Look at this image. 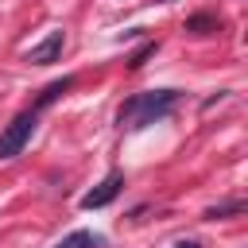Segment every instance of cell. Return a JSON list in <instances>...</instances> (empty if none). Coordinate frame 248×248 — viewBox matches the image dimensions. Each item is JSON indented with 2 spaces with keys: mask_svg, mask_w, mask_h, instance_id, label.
Here are the masks:
<instances>
[{
  "mask_svg": "<svg viewBox=\"0 0 248 248\" xmlns=\"http://www.w3.org/2000/svg\"><path fill=\"white\" fill-rule=\"evenodd\" d=\"M174 101H178L174 89H147V93H136L132 101H124L120 124H128V128H147V124H155V120H163V116L174 108Z\"/></svg>",
  "mask_w": 248,
  "mask_h": 248,
  "instance_id": "6da1fadb",
  "label": "cell"
},
{
  "mask_svg": "<svg viewBox=\"0 0 248 248\" xmlns=\"http://www.w3.org/2000/svg\"><path fill=\"white\" fill-rule=\"evenodd\" d=\"M35 124H39V112H35V108L19 112V116L0 132V159H16V155L27 147V140H31V132H35Z\"/></svg>",
  "mask_w": 248,
  "mask_h": 248,
  "instance_id": "7a4b0ae2",
  "label": "cell"
},
{
  "mask_svg": "<svg viewBox=\"0 0 248 248\" xmlns=\"http://www.w3.org/2000/svg\"><path fill=\"white\" fill-rule=\"evenodd\" d=\"M120 186H124V178H120V170H112V174H105V178L81 198V205H85V209H101V205H108V202L120 194Z\"/></svg>",
  "mask_w": 248,
  "mask_h": 248,
  "instance_id": "3957f363",
  "label": "cell"
},
{
  "mask_svg": "<svg viewBox=\"0 0 248 248\" xmlns=\"http://www.w3.org/2000/svg\"><path fill=\"white\" fill-rule=\"evenodd\" d=\"M62 46H66V35L62 31H50L39 46H31L27 50V62H35V66H46V62H54L58 54H62Z\"/></svg>",
  "mask_w": 248,
  "mask_h": 248,
  "instance_id": "277c9868",
  "label": "cell"
},
{
  "mask_svg": "<svg viewBox=\"0 0 248 248\" xmlns=\"http://www.w3.org/2000/svg\"><path fill=\"white\" fill-rule=\"evenodd\" d=\"M70 85H74V78H62V81H50V85L43 89V97H39V105H35V112H39V108H46L50 101H58V97H62V93H66Z\"/></svg>",
  "mask_w": 248,
  "mask_h": 248,
  "instance_id": "5b68a950",
  "label": "cell"
},
{
  "mask_svg": "<svg viewBox=\"0 0 248 248\" xmlns=\"http://www.w3.org/2000/svg\"><path fill=\"white\" fill-rule=\"evenodd\" d=\"M97 244H101V240H97L93 232H85V229H81V232H70L66 240H58V248H97Z\"/></svg>",
  "mask_w": 248,
  "mask_h": 248,
  "instance_id": "8992f818",
  "label": "cell"
},
{
  "mask_svg": "<svg viewBox=\"0 0 248 248\" xmlns=\"http://www.w3.org/2000/svg\"><path fill=\"white\" fill-rule=\"evenodd\" d=\"M232 213H244V202H225V205H213L205 217H209V221H217V217H232Z\"/></svg>",
  "mask_w": 248,
  "mask_h": 248,
  "instance_id": "52a82bcc",
  "label": "cell"
},
{
  "mask_svg": "<svg viewBox=\"0 0 248 248\" xmlns=\"http://www.w3.org/2000/svg\"><path fill=\"white\" fill-rule=\"evenodd\" d=\"M186 27H190V31H198V35H209V31H213V27H217V23H213V19H209V16H194V19H190V23H186Z\"/></svg>",
  "mask_w": 248,
  "mask_h": 248,
  "instance_id": "ba28073f",
  "label": "cell"
},
{
  "mask_svg": "<svg viewBox=\"0 0 248 248\" xmlns=\"http://www.w3.org/2000/svg\"><path fill=\"white\" fill-rule=\"evenodd\" d=\"M151 54H155V43H147V46H143V50H140V54H136V58H132V62H128V66H132V70H136V66H143V62H147V58H151Z\"/></svg>",
  "mask_w": 248,
  "mask_h": 248,
  "instance_id": "9c48e42d",
  "label": "cell"
},
{
  "mask_svg": "<svg viewBox=\"0 0 248 248\" xmlns=\"http://www.w3.org/2000/svg\"><path fill=\"white\" fill-rule=\"evenodd\" d=\"M178 248H202V244H198V240H182Z\"/></svg>",
  "mask_w": 248,
  "mask_h": 248,
  "instance_id": "30bf717a",
  "label": "cell"
}]
</instances>
